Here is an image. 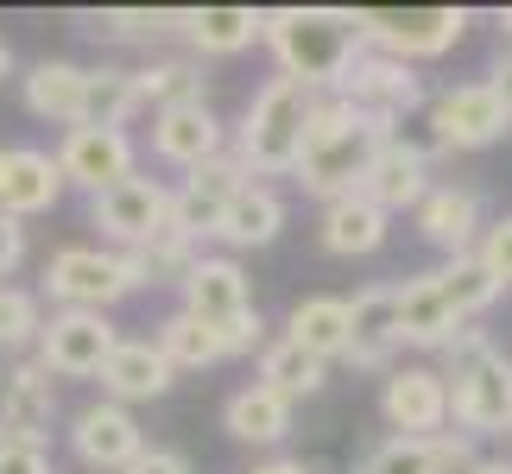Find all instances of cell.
Returning <instances> with one entry per match:
<instances>
[{"label": "cell", "instance_id": "33", "mask_svg": "<svg viewBox=\"0 0 512 474\" xmlns=\"http://www.w3.org/2000/svg\"><path fill=\"white\" fill-rule=\"evenodd\" d=\"M159 354L171 361V373H203V367H215V361H228L222 342H215V335L196 323V316H184V310L159 323Z\"/></svg>", "mask_w": 512, "mask_h": 474}, {"label": "cell", "instance_id": "12", "mask_svg": "<svg viewBox=\"0 0 512 474\" xmlns=\"http://www.w3.org/2000/svg\"><path fill=\"white\" fill-rule=\"evenodd\" d=\"M336 95H348L354 108L380 114V121H392V127H399L411 108H424L418 70H411V64H392V57H380V51H361V57H354V64L342 70Z\"/></svg>", "mask_w": 512, "mask_h": 474}, {"label": "cell", "instance_id": "19", "mask_svg": "<svg viewBox=\"0 0 512 474\" xmlns=\"http://www.w3.org/2000/svg\"><path fill=\"white\" fill-rule=\"evenodd\" d=\"M57 196H64V171H57L51 152H32V146L0 152V215L26 222V215L57 209Z\"/></svg>", "mask_w": 512, "mask_h": 474}, {"label": "cell", "instance_id": "7", "mask_svg": "<svg viewBox=\"0 0 512 474\" xmlns=\"http://www.w3.org/2000/svg\"><path fill=\"white\" fill-rule=\"evenodd\" d=\"M121 348V335L102 310H51V323L38 329V367L57 380H89L102 361Z\"/></svg>", "mask_w": 512, "mask_h": 474}, {"label": "cell", "instance_id": "24", "mask_svg": "<svg viewBox=\"0 0 512 474\" xmlns=\"http://www.w3.org/2000/svg\"><path fill=\"white\" fill-rule=\"evenodd\" d=\"M279 228H285V203H279V190L272 184H247L234 190V203L222 215V234L215 241H228V247H272L279 241Z\"/></svg>", "mask_w": 512, "mask_h": 474}, {"label": "cell", "instance_id": "18", "mask_svg": "<svg viewBox=\"0 0 512 474\" xmlns=\"http://www.w3.org/2000/svg\"><path fill=\"white\" fill-rule=\"evenodd\" d=\"M399 354V285H367L361 298H348V367L380 373Z\"/></svg>", "mask_w": 512, "mask_h": 474}, {"label": "cell", "instance_id": "14", "mask_svg": "<svg viewBox=\"0 0 512 474\" xmlns=\"http://www.w3.org/2000/svg\"><path fill=\"white\" fill-rule=\"evenodd\" d=\"M380 411L386 424L399 430V437H437V430H449V386L443 373L430 367H392L386 373V392H380Z\"/></svg>", "mask_w": 512, "mask_h": 474}, {"label": "cell", "instance_id": "3", "mask_svg": "<svg viewBox=\"0 0 512 474\" xmlns=\"http://www.w3.org/2000/svg\"><path fill=\"white\" fill-rule=\"evenodd\" d=\"M310 114H317V95L291 76H272V83L253 89V102L241 114V171L260 184V177H291L304 158V133H310Z\"/></svg>", "mask_w": 512, "mask_h": 474}, {"label": "cell", "instance_id": "44", "mask_svg": "<svg viewBox=\"0 0 512 474\" xmlns=\"http://www.w3.org/2000/svg\"><path fill=\"white\" fill-rule=\"evenodd\" d=\"M253 474H310V468H304V462H285V456H279V462H260Z\"/></svg>", "mask_w": 512, "mask_h": 474}, {"label": "cell", "instance_id": "22", "mask_svg": "<svg viewBox=\"0 0 512 474\" xmlns=\"http://www.w3.org/2000/svg\"><path fill=\"white\" fill-rule=\"evenodd\" d=\"M95 380H102V392H108L114 405H140V399H165L177 373H171V361L159 354V342H121L102 361Z\"/></svg>", "mask_w": 512, "mask_h": 474}, {"label": "cell", "instance_id": "31", "mask_svg": "<svg viewBox=\"0 0 512 474\" xmlns=\"http://www.w3.org/2000/svg\"><path fill=\"white\" fill-rule=\"evenodd\" d=\"M127 114H140V95H133V70H83V114L76 127H127Z\"/></svg>", "mask_w": 512, "mask_h": 474}, {"label": "cell", "instance_id": "37", "mask_svg": "<svg viewBox=\"0 0 512 474\" xmlns=\"http://www.w3.org/2000/svg\"><path fill=\"white\" fill-rule=\"evenodd\" d=\"M354 474H437V462H430V449L418 437H386Z\"/></svg>", "mask_w": 512, "mask_h": 474}, {"label": "cell", "instance_id": "15", "mask_svg": "<svg viewBox=\"0 0 512 474\" xmlns=\"http://www.w3.org/2000/svg\"><path fill=\"white\" fill-rule=\"evenodd\" d=\"M361 196L380 215H399V209H418L430 196V146H411V140H392L373 152V165L361 177Z\"/></svg>", "mask_w": 512, "mask_h": 474}, {"label": "cell", "instance_id": "36", "mask_svg": "<svg viewBox=\"0 0 512 474\" xmlns=\"http://www.w3.org/2000/svg\"><path fill=\"white\" fill-rule=\"evenodd\" d=\"M38 329H45V316H38V298H32V291L0 285V348L38 342Z\"/></svg>", "mask_w": 512, "mask_h": 474}, {"label": "cell", "instance_id": "25", "mask_svg": "<svg viewBox=\"0 0 512 474\" xmlns=\"http://www.w3.org/2000/svg\"><path fill=\"white\" fill-rule=\"evenodd\" d=\"M380 241H386V215L373 209L361 190L323 203V247L336 253V260H361V253H373Z\"/></svg>", "mask_w": 512, "mask_h": 474}, {"label": "cell", "instance_id": "9", "mask_svg": "<svg viewBox=\"0 0 512 474\" xmlns=\"http://www.w3.org/2000/svg\"><path fill=\"white\" fill-rule=\"evenodd\" d=\"M506 127H512V114L500 108V95L487 83L443 89L437 102H430V146L437 152H481V146H494Z\"/></svg>", "mask_w": 512, "mask_h": 474}, {"label": "cell", "instance_id": "34", "mask_svg": "<svg viewBox=\"0 0 512 474\" xmlns=\"http://www.w3.org/2000/svg\"><path fill=\"white\" fill-rule=\"evenodd\" d=\"M430 279H437L443 304L456 310V323H468V316H481L487 304L500 298V285H494V279H487V272H481V260H475V253H462V260L437 266V272H430Z\"/></svg>", "mask_w": 512, "mask_h": 474}, {"label": "cell", "instance_id": "20", "mask_svg": "<svg viewBox=\"0 0 512 474\" xmlns=\"http://www.w3.org/2000/svg\"><path fill=\"white\" fill-rule=\"evenodd\" d=\"M152 152L165 158V165H209V158H222V121H215L209 102H184V108H165L152 114Z\"/></svg>", "mask_w": 512, "mask_h": 474}, {"label": "cell", "instance_id": "23", "mask_svg": "<svg viewBox=\"0 0 512 474\" xmlns=\"http://www.w3.org/2000/svg\"><path fill=\"white\" fill-rule=\"evenodd\" d=\"M456 310L443 304V291H437V279L430 272H418L411 285H399V348L411 342V348H449L456 342Z\"/></svg>", "mask_w": 512, "mask_h": 474}, {"label": "cell", "instance_id": "4", "mask_svg": "<svg viewBox=\"0 0 512 474\" xmlns=\"http://www.w3.org/2000/svg\"><path fill=\"white\" fill-rule=\"evenodd\" d=\"M443 386H449V424L468 437H500L512 430V361L487 342L481 329H456V342L443 348Z\"/></svg>", "mask_w": 512, "mask_h": 474}, {"label": "cell", "instance_id": "40", "mask_svg": "<svg viewBox=\"0 0 512 474\" xmlns=\"http://www.w3.org/2000/svg\"><path fill=\"white\" fill-rule=\"evenodd\" d=\"M0 474H51V456L38 443H0Z\"/></svg>", "mask_w": 512, "mask_h": 474}, {"label": "cell", "instance_id": "30", "mask_svg": "<svg viewBox=\"0 0 512 474\" xmlns=\"http://www.w3.org/2000/svg\"><path fill=\"white\" fill-rule=\"evenodd\" d=\"M323 373H329V361H317V354H304L298 342H266L260 348V386H272L279 399H310V392H323Z\"/></svg>", "mask_w": 512, "mask_h": 474}, {"label": "cell", "instance_id": "8", "mask_svg": "<svg viewBox=\"0 0 512 474\" xmlns=\"http://www.w3.org/2000/svg\"><path fill=\"white\" fill-rule=\"evenodd\" d=\"M89 209H95V228L108 241H121V253H140L152 234L171 228V190L152 184V177H121V184L95 190Z\"/></svg>", "mask_w": 512, "mask_h": 474}, {"label": "cell", "instance_id": "10", "mask_svg": "<svg viewBox=\"0 0 512 474\" xmlns=\"http://www.w3.org/2000/svg\"><path fill=\"white\" fill-rule=\"evenodd\" d=\"M247 184V171H241V158L222 152V158H209V165H196L184 177V190H171V228L184 234V241H215L222 234V215L234 203V190Z\"/></svg>", "mask_w": 512, "mask_h": 474}, {"label": "cell", "instance_id": "27", "mask_svg": "<svg viewBox=\"0 0 512 474\" xmlns=\"http://www.w3.org/2000/svg\"><path fill=\"white\" fill-rule=\"evenodd\" d=\"M184 38H190V51H203V57H234L260 38V13L253 7H190Z\"/></svg>", "mask_w": 512, "mask_h": 474}, {"label": "cell", "instance_id": "46", "mask_svg": "<svg viewBox=\"0 0 512 474\" xmlns=\"http://www.w3.org/2000/svg\"><path fill=\"white\" fill-rule=\"evenodd\" d=\"M7 70H13V51H7V45H0V83H7Z\"/></svg>", "mask_w": 512, "mask_h": 474}, {"label": "cell", "instance_id": "35", "mask_svg": "<svg viewBox=\"0 0 512 474\" xmlns=\"http://www.w3.org/2000/svg\"><path fill=\"white\" fill-rule=\"evenodd\" d=\"M95 32L108 38H165V32H184V13H159V7H114L95 19Z\"/></svg>", "mask_w": 512, "mask_h": 474}, {"label": "cell", "instance_id": "32", "mask_svg": "<svg viewBox=\"0 0 512 474\" xmlns=\"http://www.w3.org/2000/svg\"><path fill=\"white\" fill-rule=\"evenodd\" d=\"M133 95H140V108L165 114V108L203 102V83H196V70L184 64V57H152L146 70H133Z\"/></svg>", "mask_w": 512, "mask_h": 474}, {"label": "cell", "instance_id": "28", "mask_svg": "<svg viewBox=\"0 0 512 474\" xmlns=\"http://www.w3.org/2000/svg\"><path fill=\"white\" fill-rule=\"evenodd\" d=\"M285 342H298L317 361H342L348 354V298H304L285 323Z\"/></svg>", "mask_w": 512, "mask_h": 474}, {"label": "cell", "instance_id": "45", "mask_svg": "<svg viewBox=\"0 0 512 474\" xmlns=\"http://www.w3.org/2000/svg\"><path fill=\"white\" fill-rule=\"evenodd\" d=\"M468 474H512V462H475Z\"/></svg>", "mask_w": 512, "mask_h": 474}, {"label": "cell", "instance_id": "38", "mask_svg": "<svg viewBox=\"0 0 512 474\" xmlns=\"http://www.w3.org/2000/svg\"><path fill=\"white\" fill-rule=\"evenodd\" d=\"M475 260H481V272H487V279H494L500 291L512 285V215H506V222H494V228H481Z\"/></svg>", "mask_w": 512, "mask_h": 474}, {"label": "cell", "instance_id": "5", "mask_svg": "<svg viewBox=\"0 0 512 474\" xmlns=\"http://www.w3.org/2000/svg\"><path fill=\"white\" fill-rule=\"evenodd\" d=\"M140 266L121 247H64L45 266V298H57V310H102L121 304L127 291H140Z\"/></svg>", "mask_w": 512, "mask_h": 474}, {"label": "cell", "instance_id": "42", "mask_svg": "<svg viewBox=\"0 0 512 474\" xmlns=\"http://www.w3.org/2000/svg\"><path fill=\"white\" fill-rule=\"evenodd\" d=\"M19 260H26V228H19L13 215H0V279H7Z\"/></svg>", "mask_w": 512, "mask_h": 474}, {"label": "cell", "instance_id": "6", "mask_svg": "<svg viewBox=\"0 0 512 474\" xmlns=\"http://www.w3.org/2000/svg\"><path fill=\"white\" fill-rule=\"evenodd\" d=\"M468 32L462 7H361V45L418 70L424 57H443Z\"/></svg>", "mask_w": 512, "mask_h": 474}, {"label": "cell", "instance_id": "26", "mask_svg": "<svg viewBox=\"0 0 512 474\" xmlns=\"http://www.w3.org/2000/svg\"><path fill=\"white\" fill-rule=\"evenodd\" d=\"M222 424H228L234 443H279L285 430H291V399H279L272 386L253 380V386H241L222 405Z\"/></svg>", "mask_w": 512, "mask_h": 474}, {"label": "cell", "instance_id": "43", "mask_svg": "<svg viewBox=\"0 0 512 474\" xmlns=\"http://www.w3.org/2000/svg\"><path fill=\"white\" fill-rule=\"evenodd\" d=\"M487 89H494V95H500V108L512 114V45L500 51V64H494V76H487Z\"/></svg>", "mask_w": 512, "mask_h": 474}, {"label": "cell", "instance_id": "13", "mask_svg": "<svg viewBox=\"0 0 512 474\" xmlns=\"http://www.w3.org/2000/svg\"><path fill=\"white\" fill-rule=\"evenodd\" d=\"M57 171H64V190H108L133 177V140L127 127H70L64 133V152H57Z\"/></svg>", "mask_w": 512, "mask_h": 474}, {"label": "cell", "instance_id": "47", "mask_svg": "<svg viewBox=\"0 0 512 474\" xmlns=\"http://www.w3.org/2000/svg\"><path fill=\"white\" fill-rule=\"evenodd\" d=\"M500 32H506V38H512V7H500Z\"/></svg>", "mask_w": 512, "mask_h": 474}, {"label": "cell", "instance_id": "41", "mask_svg": "<svg viewBox=\"0 0 512 474\" xmlns=\"http://www.w3.org/2000/svg\"><path fill=\"white\" fill-rule=\"evenodd\" d=\"M121 474H190V462L177 456V449H140Z\"/></svg>", "mask_w": 512, "mask_h": 474}, {"label": "cell", "instance_id": "21", "mask_svg": "<svg viewBox=\"0 0 512 474\" xmlns=\"http://www.w3.org/2000/svg\"><path fill=\"white\" fill-rule=\"evenodd\" d=\"M418 228L430 247H443L449 260H462V253H475L481 241V196L462 190V184H430V196L418 203Z\"/></svg>", "mask_w": 512, "mask_h": 474}, {"label": "cell", "instance_id": "16", "mask_svg": "<svg viewBox=\"0 0 512 474\" xmlns=\"http://www.w3.org/2000/svg\"><path fill=\"white\" fill-rule=\"evenodd\" d=\"M70 449H76V462H83V468L121 474V468L146 449V437H140V424H133V411H127V405L102 399V405H83V411H76V424H70Z\"/></svg>", "mask_w": 512, "mask_h": 474}, {"label": "cell", "instance_id": "11", "mask_svg": "<svg viewBox=\"0 0 512 474\" xmlns=\"http://www.w3.org/2000/svg\"><path fill=\"white\" fill-rule=\"evenodd\" d=\"M184 316H196L215 342H222V329H234L241 316L253 310V291H247V272L222 260V253H196V266L184 272Z\"/></svg>", "mask_w": 512, "mask_h": 474}, {"label": "cell", "instance_id": "39", "mask_svg": "<svg viewBox=\"0 0 512 474\" xmlns=\"http://www.w3.org/2000/svg\"><path fill=\"white\" fill-rule=\"evenodd\" d=\"M430 462H437V474H468L475 468V437L468 430H437V437H424Z\"/></svg>", "mask_w": 512, "mask_h": 474}, {"label": "cell", "instance_id": "2", "mask_svg": "<svg viewBox=\"0 0 512 474\" xmlns=\"http://www.w3.org/2000/svg\"><path fill=\"white\" fill-rule=\"evenodd\" d=\"M260 38L279 57V76L304 83L317 95L323 83L336 89L342 70L361 57V13L348 7H279V13H260Z\"/></svg>", "mask_w": 512, "mask_h": 474}, {"label": "cell", "instance_id": "1", "mask_svg": "<svg viewBox=\"0 0 512 474\" xmlns=\"http://www.w3.org/2000/svg\"><path fill=\"white\" fill-rule=\"evenodd\" d=\"M386 140H392V121L354 108L348 95H317V114H310V133H304V158L291 177L304 184V196H323V203L354 196L367 165H373V152Z\"/></svg>", "mask_w": 512, "mask_h": 474}, {"label": "cell", "instance_id": "17", "mask_svg": "<svg viewBox=\"0 0 512 474\" xmlns=\"http://www.w3.org/2000/svg\"><path fill=\"white\" fill-rule=\"evenodd\" d=\"M51 411H57V386H51L45 367L38 361L7 367V380H0V443H38L45 449Z\"/></svg>", "mask_w": 512, "mask_h": 474}, {"label": "cell", "instance_id": "29", "mask_svg": "<svg viewBox=\"0 0 512 474\" xmlns=\"http://www.w3.org/2000/svg\"><path fill=\"white\" fill-rule=\"evenodd\" d=\"M26 108L38 114V121H64V127H76V114H83V64L45 57V64L26 76Z\"/></svg>", "mask_w": 512, "mask_h": 474}]
</instances>
